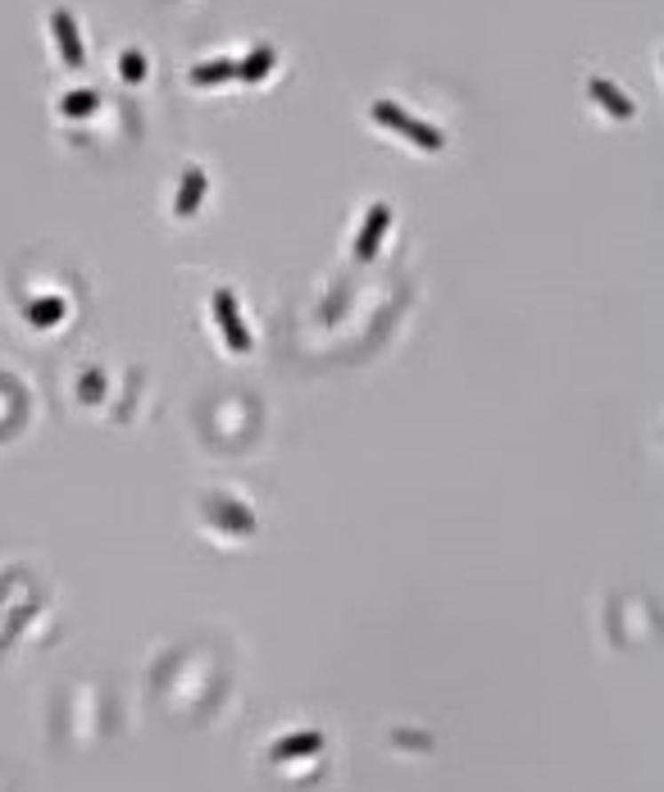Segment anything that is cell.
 Masks as SVG:
<instances>
[{
    "mask_svg": "<svg viewBox=\"0 0 664 792\" xmlns=\"http://www.w3.org/2000/svg\"><path fill=\"white\" fill-rule=\"evenodd\" d=\"M201 192H205V178H201V169H191L187 182H182V192H178V219H187L191 210H196Z\"/></svg>",
    "mask_w": 664,
    "mask_h": 792,
    "instance_id": "cell-5",
    "label": "cell"
},
{
    "mask_svg": "<svg viewBox=\"0 0 664 792\" xmlns=\"http://www.w3.org/2000/svg\"><path fill=\"white\" fill-rule=\"evenodd\" d=\"M124 73H128V78H141V60L128 55V60H124Z\"/></svg>",
    "mask_w": 664,
    "mask_h": 792,
    "instance_id": "cell-7",
    "label": "cell"
},
{
    "mask_svg": "<svg viewBox=\"0 0 664 792\" xmlns=\"http://www.w3.org/2000/svg\"><path fill=\"white\" fill-rule=\"evenodd\" d=\"M373 119H378L382 128H392V132L410 137L419 150H442V146H446L442 128H433V124H419L414 115H405V109H396L392 100H373Z\"/></svg>",
    "mask_w": 664,
    "mask_h": 792,
    "instance_id": "cell-1",
    "label": "cell"
},
{
    "mask_svg": "<svg viewBox=\"0 0 664 792\" xmlns=\"http://www.w3.org/2000/svg\"><path fill=\"white\" fill-rule=\"evenodd\" d=\"M51 28H55V42H60V55L68 68H83V36H77V23L68 19V10H55L51 14Z\"/></svg>",
    "mask_w": 664,
    "mask_h": 792,
    "instance_id": "cell-2",
    "label": "cell"
},
{
    "mask_svg": "<svg viewBox=\"0 0 664 792\" xmlns=\"http://www.w3.org/2000/svg\"><path fill=\"white\" fill-rule=\"evenodd\" d=\"M387 223H392V210H387V205H373V210H369V223L360 228V242H356V255H360V260H369V255H373L378 237L387 233Z\"/></svg>",
    "mask_w": 664,
    "mask_h": 792,
    "instance_id": "cell-3",
    "label": "cell"
},
{
    "mask_svg": "<svg viewBox=\"0 0 664 792\" xmlns=\"http://www.w3.org/2000/svg\"><path fill=\"white\" fill-rule=\"evenodd\" d=\"M592 96H601V100H605V109H610V115H619V119H628V115H633L628 96H623V92H614L605 78H592Z\"/></svg>",
    "mask_w": 664,
    "mask_h": 792,
    "instance_id": "cell-4",
    "label": "cell"
},
{
    "mask_svg": "<svg viewBox=\"0 0 664 792\" xmlns=\"http://www.w3.org/2000/svg\"><path fill=\"white\" fill-rule=\"evenodd\" d=\"M214 306H223V328L232 332V347H237V351H246V332L237 328L242 319H237V310H232V296H228V292H219V296H214Z\"/></svg>",
    "mask_w": 664,
    "mask_h": 792,
    "instance_id": "cell-6",
    "label": "cell"
}]
</instances>
